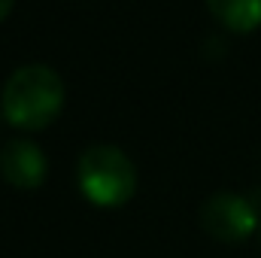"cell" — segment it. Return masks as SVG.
Returning <instances> with one entry per match:
<instances>
[{
  "mask_svg": "<svg viewBox=\"0 0 261 258\" xmlns=\"http://www.w3.org/2000/svg\"><path fill=\"white\" fill-rule=\"evenodd\" d=\"M64 107V82L46 64L18 67L0 94V116L18 131L49 128Z\"/></svg>",
  "mask_w": 261,
  "mask_h": 258,
  "instance_id": "6da1fadb",
  "label": "cell"
},
{
  "mask_svg": "<svg viewBox=\"0 0 261 258\" xmlns=\"http://www.w3.org/2000/svg\"><path fill=\"white\" fill-rule=\"evenodd\" d=\"M76 183L88 203L100 210H119L137 192V170L116 146H88L76 164Z\"/></svg>",
  "mask_w": 261,
  "mask_h": 258,
  "instance_id": "7a4b0ae2",
  "label": "cell"
},
{
  "mask_svg": "<svg viewBox=\"0 0 261 258\" xmlns=\"http://www.w3.org/2000/svg\"><path fill=\"white\" fill-rule=\"evenodd\" d=\"M200 225L213 240L240 243L255 231L258 216H255V207L246 197L231 192H219L200 207Z\"/></svg>",
  "mask_w": 261,
  "mask_h": 258,
  "instance_id": "3957f363",
  "label": "cell"
},
{
  "mask_svg": "<svg viewBox=\"0 0 261 258\" xmlns=\"http://www.w3.org/2000/svg\"><path fill=\"white\" fill-rule=\"evenodd\" d=\"M46 173H49V161L34 140L15 137L0 149V176L12 189H24V192L40 189L46 183Z\"/></svg>",
  "mask_w": 261,
  "mask_h": 258,
  "instance_id": "277c9868",
  "label": "cell"
},
{
  "mask_svg": "<svg viewBox=\"0 0 261 258\" xmlns=\"http://www.w3.org/2000/svg\"><path fill=\"white\" fill-rule=\"evenodd\" d=\"M210 15L231 34H252L261 28V0H203Z\"/></svg>",
  "mask_w": 261,
  "mask_h": 258,
  "instance_id": "5b68a950",
  "label": "cell"
},
{
  "mask_svg": "<svg viewBox=\"0 0 261 258\" xmlns=\"http://www.w3.org/2000/svg\"><path fill=\"white\" fill-rule=\"evenodd\" d=\"M12 3H15V0H0V21L12 12Z\"/></svg>",
  "mask_w": 261,
  "mask_h": 258,
  "instance_id": "8992f818",
  "label": "cell"
}]
</instances>
